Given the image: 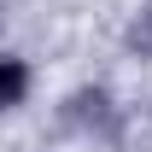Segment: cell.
Wrapping results in <instances>:
<instances>
[{"label": "cell", "mask_w": 152, "mask_h": 152, "mask_svg": "<svg viewBox=\"0 0 152 152\" xmlns=\"http://www.w3.org/2000/svg\"><path fill=\"white\" fill-rule=\"evenodd\" d=\"M58 117H64V129L88 134V140H105V146L123 140V111H117V99L105 94V88H76Z\"/></svg>", "instance_id": "obj_1"}, {"label": "cell", "mask_w": 152, "mask_h": 152, "mask_svg": "<svg viewBox=\"0 0 152 152\" xmlns=\"http://www.w3.org/2000/svg\"><path fill=\"white\" fill-rule=\"evenodd\" d=\"M23 94H29V64L12 58V53H0V111L23 105Z\"/></svg>", "instance_id": "obj_2"}, {"label": "cell", "mask_w": 152, "mask_h": 152, "mask_svg": "<svg viewBox=\"0 0 152 152\" xmlns=\"http://www.w3.org/2000/svg\"><path fill=\"white\" fill-rule=\"evenodd\" d=\"M123 47H129V53H140V58H152V0L129 18V29H123Z\"/></svg>", "instance_id": "obj_3"}]
</instances>
